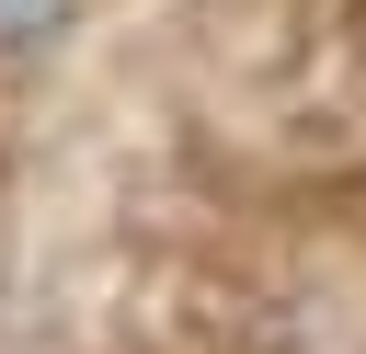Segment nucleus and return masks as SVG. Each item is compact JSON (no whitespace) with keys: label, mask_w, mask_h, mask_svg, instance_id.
<instances>
[{"label":"nucleus","mask_w":366,"mask_h":354,"mask_svg":"<svg viewBox=\"0 0 366 354\" xmlns=\"http://www.w3.org/2000/svg\"><path fill=\"white\" fill-rule=\"evenodd\" d=\"M80 0H0V46H34V34H57Z\"/></svg>","instance_id":"obj_1"}]
</instances>
